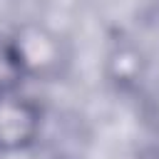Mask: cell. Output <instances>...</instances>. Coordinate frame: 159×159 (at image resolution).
Here are the masks:
<instances>
[{
  "mask_svg": "<svg viewBox=\"0 0 159 159\" xmlns=\"http://www.w3.org/2000/svg\"><path fill=\"white\" fill-rule=\"evenodd\" d=\"M42 132V107L17 92L0 94V154L30 149Z\"/></svg>",
  "mask_w": 159,
  "mask_h": 159,
  "instance_id": "obj_2",
  "label": "cell"
},
{
  "mask_svg": "<svg viewBox=\"0 0 159 159\" xmlns=\"http://www.w3.org/2000/svg\"><path fill=\"white\" fill-rule=\"evenodd\" d=\"M10 42L25 72V80H57L70 65L67 40L45 22L27 20L10 32Z\"/></svg>",
  "mask_w": 159,
  "mask_h": 159,
  "instance_id": "obj_1",
  "label": "cell"
},
{
  "mask_svg": "<svg viewBox=\"0 0 159 159\" xmlns=\"http://www.w3.org/2000/svg\"><path fill=\"white\" fill-rule=\"evenodd\" d=\"M149 72L147 52L129 37H119L104 52V77L119 92H134L142 87Z\"/></svg>",
  "mask_w": 159,
  "mask_h": 159,
  "instance_id": "obj_3",
  "label": "cell"
},
{
  "mask_svg": "<svg viewBox=\"0 0 159 159\" xmlns=\"http://www.w3.org/2000/svg\"><path fill=\"white\" fill-rule=\"evenodd\" d=\"M22 82H25V72L20 67L10 35H0V94L17 92Z\"/></svg>",
  "mask_w": 159,
  "mask_h": 159,
  "instance_id": "obj_4",
  "label": "cell"
}]
</instances>
